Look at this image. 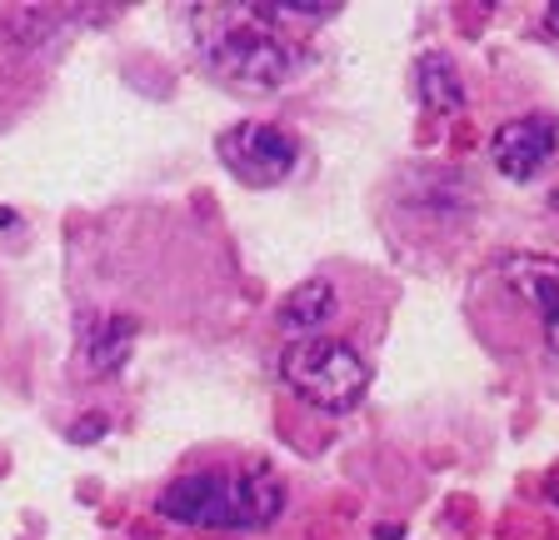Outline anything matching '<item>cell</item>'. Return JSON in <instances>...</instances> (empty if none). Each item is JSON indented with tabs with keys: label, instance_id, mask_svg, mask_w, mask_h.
Instances as JSON below:
<instances>
[{
	"label": "cell",
	"instance_id": "cell-1",
	"mask_svg": "<svg viewBox=\"0 0 559 540\" xmlns=\"http://www.w3.org/2000/svg\"><path fill=\"white\" fill-rule=\"evenodd\" d=\"M345 5L325 0H250V5H195V56L215 81L265 95L300 81L314 66L310 31L330 25Z\"/></svg>",
	"mask_w": 559,
	"mask_h": 540
},
{
	"label": "cell",
	"instance_id": "cell-2",
	"mask_svg": "<svg viewBox=\"0 0 559 540\" xmlns=\"http://www.w3.org/2000/svg\"><path fill=\"white\" fill-rule=\"evenodd\" d=\"M475 326L485 341L514 330L510 355L539 351L545 365H559V266L539 256H510L475 281Z\"/></svg>",
	"mask_w": 559,
	"mask_h": 540
},
{
	"label": "cell",
	"instance_id": "cell-3",
	"mask_svg": "<svg viewBox=\"0 0 559 540\" xmlns=\"http://www.w3.org/2000/svg\"><path fill=\"white\" fill-rule=\"evenodd\" d=\"M155 510L195 530H265L285 516V481L260 466H205L175 476Z\"/></svg>",
	"mask_w": 559,
	"mask_h": 540
},
{
	"label": "cell",
	"instance_id": "cell-4",
	"mask_svg": "<svg viewBox=\"0 0 559 540\" xmlns=\"http://www.w3.org/2000/svg\"><path fill=\"white\" fill-rule=\"evenodd\" d=\"M395 206L384 211V231L425 250H454L479 221V190L450 165H409L395 176Z\"/></svg>",
	"mask_w": 559,
	"mask_h": 540
},
{
	"label": "cell",
	"instance_id": "cell-5",
	"mask_svg": "<svg viewBox=\"0 0 559 540\" xmlns=\"http://www.w3.org/2000/svg\"><path fill=\"white\" fill-rule=\"evenodd\" d=\"M280 380L314 411L349 415L365 400L374 380V355L340 336H310V341H285L280 351Z\"/></svg>",
	"mask_w": 559,
	"mask_h": 540
},
{
	"label": "cell",
	"instance_id": "cell-6",
	"mask_svg": "<svg viewBox=\"0 0 559 540\" xmlns=\"http://www.w3.org/2000/svg\"><path fill=\"white\" fill-rule=\"evenodd\" d=\"M355 306L360 310L365 306H390V285L374 275L370 291L355 295L349 285H340V270L330 266V270H320V275H310V281H300L285 301H280L275 326L285 330V341H310V336H340V341H355V336L345 330V320H349Z\"/></svg>",
	"mask_w": 559,
	"mask_h": 540
},
{
	"label": "cell",
	"instance_id": "cell-7",
	"mask_svg": "<svg viewBox=\"0 0 559 540\" xmlns=\"http://www.w3.org/2000/svg\"><path fill=\"white\" fill-rule=\"evenodd\" d=\"M221 151L225 171H230L240 186H255V190H270V186H285L300 165V141L295 130L275 126V120H240V126L221 130Z\"/></svg>",
	"mask_w": 559,
	"mask_h": 540
},
{
	"label": "cell",
	"instance_id": "cell-8",
	"mask_svg": "<svg viewBox=\"0 0 559 540\" xmlns=\"http://www.w3.org/2000/svg\"><path fill=\"white\" fill-rule=\"evenodd\" d=\"M559 151V120L555 116H520L504 120L495 136H489V165L510 180H535Z\"/></svg>",
	"mask_w": 559,
	"mask_h": 540
},
{
	"label": "cell",
	"instance_id": "cell-9",
	"mask_svg": "<svg viewBox=\"0 0 559 540\" xmlns=\"http://www.w3.org/2000/svg\"><path fill=\"white\" fill-rule=\"evenodd\" d=\"M135 336H140V320L135 316H91L81 330V365L85 376H116L120 365L130 361L135 351Z\"/></svg>",
	"mask_w": 559,
	"mask_h": 540
},
{
	"label": "cell",
	"instance_id": "cell-10",
	"mask_svg": "<svg viewBox=\"0 0 559 540\" xmlns=\"http://www.w3.org/2000/svg\"><path fill=\"white\" fill-rule=\"evenodd\" d=\"M415 85H419V101L444 110V116L465 106V75H460L454 56H444V50H425L415 60Z\"/></svg>",
	"mask_w": 559,
	"mask_h": 540
},
{
	"label": "cell",
	"instance_id": "cell-11",
	"mask_svg": "<svg viewBox=\"0 0 559 540\" xmlns=\"http://www.w3.org/2000/svg\"><path fill=\"white\" fill-rule=\"evenodd\" d=\"M545 31H549V36H559V0H555V5H545Z\"/></svg>",
	"mask_w": 559,
	"mask_h": 540
}]
</instances>
